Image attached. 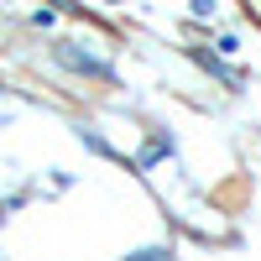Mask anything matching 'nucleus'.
Masks as SVG:
<instances>
[{
	"label": "nucleus",
	"instance_id": "f257e3e1",
	"mask_svg": "<svg viewBox=\"0 0 261 261\" xmlns=\"http://www.w3.org/2000/svg\"><path fill=\"white\" fill-rule=\"evenodd\" d=\"M58 63L79 68V73H94V79H110V63L94 58V53H79V42H58Z\"/></svg>",
	"mask_w": 261,
	"mask_h": 261
}]
</instances>
